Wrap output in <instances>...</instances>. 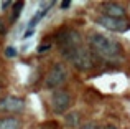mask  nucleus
Listing matches in <instances>:
<instances>
[{
	"instance_id": "f257e3e1",
	"label": "nucleus",
	"mask_w": 130,
	"mask_h": 129,
	"mask_svg": "<svg viewBox=\"0 0 130 129\" xmlns=\"http://www.w3.org/2000/svg\"><path fill=\"white\" fill-rule=\"evenodd\" d=\"M89 45H91L92 51L101 58L114 60L122 55V45L114 38L102 35V33H92L89 35Z\"/></svg>"
},
{
	"instance_id": "f03ea898",
	"label": "nucleus",
	"mask_w": 130,
	"mask_h": 129,
	"mask_svg": "<svg viewBox=\"0 0 130 129\" xmlns=\"http://www.w3.org/2000/svg\"><path fill=\"white\" fill-rule=\"evenodd\" d=\"M61 55L73 63L74 68H77L79 71H89L94 70L99 64V56L95 55L92 50L84 48V46H77V48L68 50V51H61Z\"/></svg>"
},
{
	"instance_id": "7ed1b4c3",
	"label": "nucleus",
	"mask_w": 130,
	"mask_h": 129,
	"mask_svg": "<svg viewBox=\"0 0 130 129\" xmlns=\"http://www.w3.org/2000/svg\"><path fill=\"white\" fill-rule=\"evenodd\" d=\"M56 43L59 46L61 51H68V50H73L81 46L83 38H81V33L74 28H64L59 33H56Z\"/></svg>"
},
{
	"instance_id": "20e7f679",
	"label": "nucleus",
	"mask_w": 130,
	"mask_h": 129,
	"mask_svg": "<svg viewBox=\"0 0 130 129\" xmlns=\"http://www.w3.org/2000/svg\"><path fill=\"white\" fill-rule=\"evenodd\" d=\"M71 104H73V98L66 89H54V93L51 94L50 106L54 114H66Z\"/></svg>"
},
{
	"instance_id": "39448f33",
	"label": "nucleus",
	"mask_w": 130,
	"mask_h": 129,
	"mask_svg": "<svg viewBox=\"0 0 130 129\" xmlns=\"http://www.w3.org/2000/svg\"><path fill=\"white\" fill-rule=\"evenodd\" d=\"M68 78V70L63 63H56L53 68L50 70V73L46 74V80H44V86L48 89H56L61 84L66 81Z\"/></svg>"
},
{
	"instance_id": "423d86ee",
	"label": "nucleus",
	"mask_w": 130,
	"mask_h": 129,
	"mask_svg": "<svg viewBox=\"0 0 130 129\" xmlns=\"http://www.w3.org/2000/svg\"><path fill=\"white\" fill-rule=\"evenodd\" d=\"M95 22L101 27H104L105 30H110V32H127L130 28V22L127 18H110V17H97Z\"/></svg>"
},
{
	"instance_id": "0eeeda50",
	"label": "nucleus",
	"mask_w": 130,
	"mask_h": 129,
	"mask_svg": "<svg viewBox=\"0 0 130 129\" xmlns=\"http://www.w3.org/2000/svg\"><path fill=\"white\" fill-rule=\"evenodd\" d=\"M23 109H25V99L18 96H5L0 99L2 113H22Z\"/></svg>"
},
{
	"instance_id": "6e6552de",
	"label": "nucleus",
	"mask_w": 130,
	"mask_h": 129,
	"mask_svg": "<svg viewBox=\"0 0 130 129\" xmlns=\"http://www.w3.org/2000/svg\"><path fill=\"white\" fill-rule=\"evenodd\" d=\"M102 12H104V17H110V18H125L127 15V8L114 2L102 3Z\"/></svg>"
},
{
	"instance_id": "1a4fd4ad",
	"label": "nucleus",
	"mask_w": 130,
	"mask_h": 129,
	"mask_svg": "<svg viewBox=\"0 0 130 129\" xmlns=\"http://www.w3.org/2000/svg\"><path fill=\"white\" fill-rule=\"evenodd\" d=\"M53 5H54V2H44V3H41V8H40V12H36V13H35V17H33V18L30 20V28L36 27V23H38L40 20H41L43 17L46 15L48 10H50Z\"/></svg>"
},
{
	"instance_id": "9d476101",
	"label": "nucleus",
	"mask_w": 130,
	"mask_h": 129,
	"mask_svg": "<svg viewBox=\"0 0 130 129\" xmlns=\"http://www.w3.org/2000/svg\"><path fill=\"white\" fill-rule=\"evenodd\" d=\"M64 123H66L68 127H73V129H77L81 126V114L79 113H69L66 118H64Z\"/></svg>"
},
{
	"instance_id": "9b49d317",
	"label": "nucleus",
	"mask_w": 130,
	"mask_h": 129,
	"mask_svg": "<svg viewBox=\"0 0 130 129\" xmlns=\"http://www.w3.org/2000/svg\"><path fill=\"white\" fill-rule=\"evenodd\" d=\"M20 121L17 118L10 116V118H5V119L0 121V129H20Z\"/></svg>"
},
{
	"instance_id": "f8f14e48",
	"label": "nucleus",
	"mask_w": 130,
	"mask_h": 129,
	"mask_svg": "<svg viewBox=\"0 0 130 129\" xmlns=\"http://www.w3.org/2000/svg\"><path fill=\"white\" fill-rule=\"evenodd\" d=\"M23 7H25V2H23V0H17V2H13V3H12V10H13V13L10 15V22H15V20L18 18L20 13H22V10H23Z\"/></svg>"
},
{
	"instance_id": "ddd939ff",
	"label": "nucleus",
	"mask_w": 130,
	"mask_h": 129,
	"mask_svg": "<svg viewBox=\"0 0 130 129\" xmlns=\"http://www.w3.org/2000/svg\"><path fill=\"white\" fill-rule=\"evenodd\" d=\"M77 129H102V127L99 126V123H95V121H87V123L81 124Z\"/></svg>"
},
{
	"instance_id": "4468645a",
	"label": "nucleus",
	"mask_w": 130,
	"mask_h": 129,
	"mask_svg": "<svg viewBox=\"0 0 130 129\" xmlns=\"http://www.w3.org/2000/svg\"><path fill=\"white\" fill-rule=\"evenodd\" d=\"M58 127V124L54 123H51V121H48V123H44V124H41V126H40V129H56Z\"/></svg>"
},
{
	"instance_id": "2eb2a0df",
	"label": "nucleus",
	"mask_w": 130,
	"mask_h": 129,
	"mask_svg": "<svg viewBox=\"0 0 130 129\" xmlns=\"http://www.w3.org/2000/svg\"><path fill=\"white\" fill-rule=\"evenodd\" d=\"M5 55L8 56V58H15L17 56V50L13 48V46H8V48L5 50Z\"/></svg>"
},
{
	"instance_id": "dca6fc26",
	"label": "nucleus",
	"mask_w": 130,
	"mask_h": 129,
	"mask_svg": "<svg viewBox=\"0 0 130 129\" xmlns=\"http://www.w3.org/2000/svg\"><path fill=\"white\" fill-rule=\"evenodd\" d=\"M48 50H51V43H43V45L38 46V53H44Z\"/></svg>"
},
{
	"instance_id": "f3484780",
	"label": "nucleus",
	"mask_w": 130,
	"mask_h": 129,
	"mask_svg": "<svg viewBox=\"0 0 130 129\" xmlns=\"http://www.w3.org/2000/svg\"><path fill=\"white\" fill-rule=\"evenodd\" d=\"M7 33V27L3 23V20H0V35H5Z\"/></svg>"
},
{
	"instance_id": "a211bd4d",
	"label": "nucleus",
	"mask_w": 130,
	"mask_h": 129,
	"mask_svg": "<svg viewBox=\"0 0 130 129\" xmlns=\"http://www.w3.org/2000/svg\"><path fill=\"white\" fill-rule=\"evenodd\" d=\"M69 7H71V2H69V0H64V2H61V8H69Z\"/></svg>"
},
{
	"instance_id": "6ab92c4d",
	"label": "nucleus",
	"mask_w": 130,
	"mask_h": 129,
	"mask_svg": "<svg viewBox=\"0 0 130 129\" xmlns=\"http://www.w3.org/2000/svg\"><path fill=\"white\" fill-rule=\"evenodd\" d=\"M8 7H12V2H3V3H2V8H3V10H7Z\"/></svg>"
},
{
	"instance_id": "aec40b11",
	"label": "nucleus",
	"mask_w": 130,
	"mask_h": 129,
	"mask_svg": "<svg viewBox=\"0 0 130 129\" xmlns=\"http://www.w3.org/2000/svg\"><path fill=\"white\" fill-rule=\"evenodd\" d=\"M31 33H33V30H28V32L25 33V36H23V38H28V36H31Z\"/></svg>"
},
{
	"instance_id": "412c9836",
	"label": "nucleus",
	"mask_w": 130,
	"mask_h": 129,
	"mask_svg": "<svg viewBox=\"0 0 130 129\" xmlns=\"http://www.w3.org/2000/svg\"><path fill=\"white\" fill-rule=\"evenodd\" d=\"M102 129H117L115 126H105V127H102Z\"/></svg>"
}]
</instances>
